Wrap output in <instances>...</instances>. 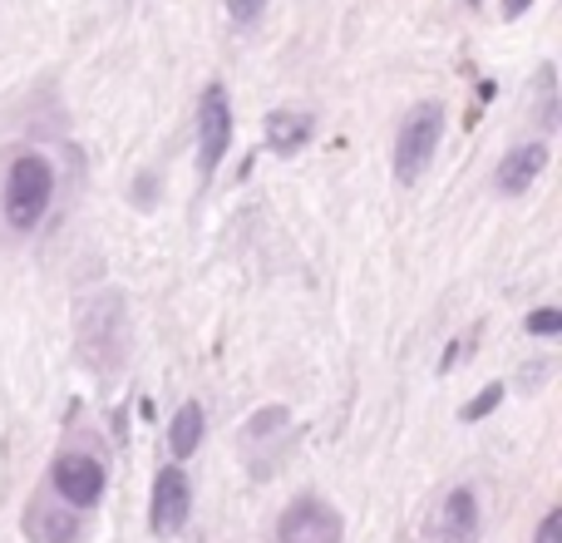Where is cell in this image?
<instances>
[{
  "mask_svg": "<svg viewBox=\"0 0 562 543\" xmlns=\"http://www.w3.org/2000/svg\"><path fill=\"white\" fill-rule=\"evenodd\" d=\"M198 445H203V406L188 400V406H178L173 425H168V450H173L178 459H188Z\"/></svg>",
  "mask_w": 562,
  "mask_h": 543,
  "instance_id": "obj_11",
  "label": "cell"
},
{
  "mask_svg": "<svg viewBox=\"0 0 562 543\" xmlns=\"http://www.w3.org/2000/svg\"><path fill=\"white\" fill-rule=\"evenodd\" d=\"M311 134H316V119L311 114H296V109L267 114V148L272 154H301L311 144Z\"/></svg>",
  "mask_w": 562,
  "mask_h": 543,
  "instance_id": "obj_10",
  "label": "cell"
},
{
  "mask_svg": "<svg viewBox=\"0 0 562 543\" xmlns=\"http://www.w3.org/2000/svg\"><path fill=\"white\" fill-rule=\"evenodd\" d=\"M543 168H548V144H524V148H514V154H504L494 184H498V193L518 198V193H528V188L543 178Z\"/></svg>",
  "mask_w": 562,
  "mask_h": 543,
  "instance_id": "obj_8",
  "label": "cell"
},
{
  "mask_svg": "<svg viewBox=\"0 0 562 543\" xmlns=\"http://www.w3.org/2000/svg\"><path fill=\"white\" fill-rule=\"evenodd\" d=\"M49 485H55V495L65 499L69 509H89L104 495V465H99L94 455H59L55 465H49Z\"/></svg>",
  "mask_w": 562,
  "mask_h": 543,
  "instance_id": "obj_6",
  "label": "cell"
},
{
  "mask_svg": "<svg viewBox=\"0 0 562 543\" xmlns=\"http://www.w3.org/2000/svg\"><path fill=\"white\" fill-rule=\"evenodd\" d=\"M533 543H562V509H553V514L538 524V539Z\"/></svg>",
  "mask_w": 562,
  "mask_h": 543,
  "instance_id": "obj_15",
  "label": "cell"
},
{
  "mask_svg": "<svg viewBox=\"0 0 562 543\" xmlns=\"http://www.w3.org/2000/svg\"><path fill=\"white\" fill-rule=\"evenodd\" d=\"M340 534H346L340 514L326 499H311V495L291 499V509L277 524V543H340Z\"/></svg>",
  "mask_w": 562,
  "mask_h": 543,
  "instance_id": "obj_5",
  "label": "cell"
},
{
  "mask_svg": "<svg viewBox=\"0 0 562 543\" xmlns=\"http://www.w3.org/2000/svg\"><path fill=\"white\" fill-rule=\"evenodd\" d=\"M227 144H233V104H227L223 85H207L203 104H198V174L213 178Z\"/></svg>",
  "mask_w": 562,
  "mask_h": 543,
  "instance_id": "obj_3",
  "label": "cell"
},
{
  "mask_svg": "<svg viewBox=\"0 0 562 543\" xmlns=\"http://www.w3.org/2000/svg\"><path fill=\"white\" fill-rule=\"evenodd\" d=\"M498 400H504V386H488L484 396H474V400H469L464 410H459V420H464V425H474V420L494 415V410H498Z\"/></svg>",
  "mask_w": 562,
  "mask_h": 543,
  "instance_id": "obj_12",
  "label": "cell"
},
{
  "mask_svg": "<svg viewBox=\"0 0 562 543\" xmlns=\"http://www.w3.org/2000/svg\"><path fill=\"white\" fill-rule=\"evenodd\" d=\"M25 534L35 543H79V514L59 505H30L25 514Z\"/></svg>",
  "mask_w": 562,
  "mask_h": 543,
  "instance_id": "obj_9",
  "label": "cell"
},
{
  "mask_svg": "<svg viewBox=\"0 0 562 543\" xmlns=\"http://www.w3.org/2000/svg\"><path fill=\"white\" fill-rule=\"evenodd\" d=\"M528 5V0H508V5H504V15H518V10H524Z\"/></svg>",
  "mask_w": 562,
  "mask_h": 543,
  "instance_id": "obj_16",
  "label": "cell"
},
{
  "mask_svg": "<svg viewBox=\"0 0 562 543\" xmlns=\"http://www.w3.org/2000/svg\"><path fill=\"white\" fill-rule=\"evenodd\" d=\"M223 5L233 10V20H243V25H247V20H257L267 10V0H223Z\"/></svg>",
  "mask_w": 562,
  "mask_h": 543,
  "instance_id": "obj_14",
  "label": "cell"
},
{
  "mask_svg": "<svg viewBox=\"0 0 562 543\" xmlns=\"http://www.w3.org/2000/svg\"><path fill=\"white\" fill-rule=\"evenodd\" d=\"M49 193H55V168L40 154H20L5 174V223L15 233H30L45 218Z\"/></svg>",
  "mask_w": 562,
  "mask_h": 543,
  "instance_id": "obj_1",
  "label": "cell"
},
{
  "mask_svg": "<svg viewBox=\"0 0 562 543\" xmlns=\"http://www.w3.org/2000/svg\"><path fill=\"white\" fill-rule=\"evenodd\" d=\"M439 138H445V104H415L405 114V124H400L395 134V178L400 184H415L419 174L429 168V158H435Z\"/></svg>",
  "mask_w": 562,
  "mask_h": 543,
  "instance_id": "obj_2",
  "label": "cell"
},
{
  "mask_svg": "<svg viewBox=\"0 0 562 543\" xmlns=\"http://www.w3.org/2000/svg\"><path fill=\"white\" fill-rule=\"evenodd\" d=\"M479 534V505L469 489H454L445 495V505L429 519V543H474Z\"/></svg>",
  "mask_w": 562,
  "mask_h": 543,
  "instance_id": "obj_7",
  "label": "cell"
},
{
  "mask_svg": "<svg viewBox=\"0 0 562 543\" xmlns=\"http://www.w3.org/2000/svg\"><path fill=\"white\" fill-rule=\"evenodd\" d=\"M562 331V311L558 307H538L533 317H528V336H558Z\"/></svg>",
  "mask_w": 562,
  "mask_h": 543,
  "instance_id": "obj_13",
  "label": "cell"
},
{
  "mask_svg": "<svg viewBox=\"0 0 562 543\" xmlns=\"http://www.w3.org/2000/svg\"><path fill=\"white\" fill-rule=\"evenodd\" d=\"M188 509H193V485H188L183 465L158 469V479H154V499H148V524H154V534H158V539L183 534Z\"/></svg>",
  "mask_w": 562,
  "mask_h": 543,
  "instance_id": "obj_4",
  "label": "cell"
}]
</instances>
